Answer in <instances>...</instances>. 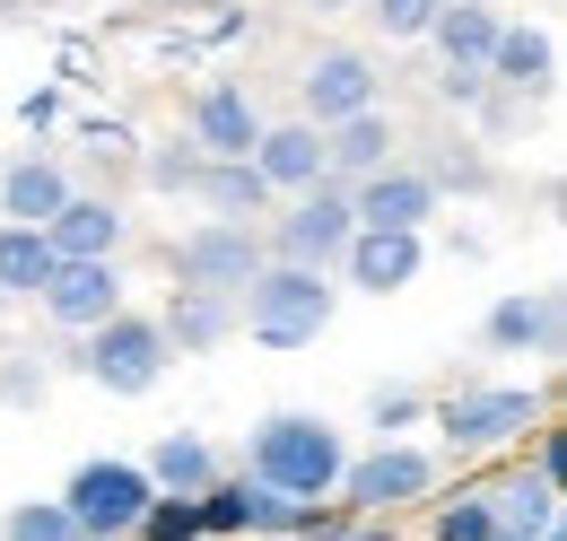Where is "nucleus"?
Segmentation results:
<instances>
[{
    "instance_id": "nucleus-8",
    "label": "nucleus",
    "mask_w": 567,
    "mask_h": 541,
    "mask_svg": "<svg viewBox=\"0 0 567 541\" xmlns=\"http://www.w3.org/2000/svg\"><path fill=\"white\" fill-rule=\"evenodd\" d=\"M297 123L306 132H341L350 114H375L384 105V70H375V53H358V44H315L306 53V70H297Z\"/></svg>"
},
{
    "instance_id": "nucleus-10",
    "label": "nucleus",
    "mask_w": 567,
    "mask_h": 541,
    "mask_svg": "<svg viewBox=\"0 0 567 541\" xmlns=\"http://www.w3.org/2000/svg\"><path fill=\"white\" fill-rule=\"evenodd\" d=\"M567 340V297L559 288H506L481 315V349L489 358H559Z\"/></svg>"
},
{
    "instance_id": "nucleus-35",
    "label": "nucleus",
    "mask_w": 567,
    "mask_h": 541,
    "mask_svg": "<svg viewBox=\"0 0 567 541\" xmlns=\"http://www.w3.org/2000/svg\"><path fill=\"white\" fill-rule=\"evenodd\" d=\"M315 9H341V0H315Z\"/></svg>"
},
{
    "instance_id": "nucleus-36",
    "label": "nucleus",
    "mask_w": 567,
    "mask_h": 541,
    "mask_svg": "<svg viewBox=\"0 0 567 541\" xmlns=\"http://www.w3.org/2000/svg\"><path fill=\"white\" fill-rule=\"evenodd\" d=\"M497 541H515V533H497Z\"/></svg>"
},
{
    "instance_id": "nucleus-24",
    "label": "nucleus",
    "mask_w": 567,
    "mask_h": 541,
    "mask_svg": "<svg viewBox=\"0 0 567 541\" xmlns=\"http://www.w3.org/2000/svg\"><path fill=\"white\" fill-rule=\"evenodd\" d=\"M141 472H148V489H157V498H202L227 463H218V446L202 437V428H166V437L141 455Z\"/></svg>"
},
{
    "instance_id": "nucleus-30",
    "label": "nucleus",
    "mask_w": 567,
    "mask_h": 541,
    "mask_svg": "<svg viewBox=\"0 0 567 541\" xmlns=\"http://www.w3.org/2000/svg\"><path fill=\"white\" fill-rule=\"evenodd\" d=\"M141 175H148V193H193V175H202V149L193 140H157L141 157Z\"/></svg>"
},
{
    "instance_id": "nucleus-3",
    "label": "nucleus",
    "mask_w": 567,
    "mask_h": 541,
    "mask_svg": "<svg viewBox=\"0 0 567 541\" xmlns=\"http://www.w3.org/2000/svg\"><path fill=\"white\" fill-rule=\"evenodd\" d=\"M341 315V279L332 270H288L262 263L245 288H236V333L262 340V349H315Z\"/></svg>"
},
{
    "instance_id": "nucleus-32",
    "label": "nucleus",
    "mask_w": 567,
    "mask_h": 541,
    "mask_svg": "<svg viewBox=\"0 0 567 541\" xmlns=\"http://www.w3.org/2000/svg\"><path fill=\"white\" fill-rule=\"evenodd\" d=\"M0 402H44V367H35V358H27V349H9V358H0Z\"/></svg>"
},
{
    "instance_id": "nucleus-14",
    "label": "nucleus",
    "mask_w": 567,
    "mask_h": 541,
    "mask_svg": "<svg viewBox=\"0 0 567 541\" xmlns=\"http://www.w3.org/2000/svg\"><path fill=\"white\" fill-rule=\"evenodd\" d=\"M427 270V236H375V227H358L350 254L332 263V279H341V297H402L411 279Z\"/></svg>"
},
{
    "instance_id": "nucleus-15",
    "label": "nucleus",
    "mask_w": 567,
    "mask_h": 541,
    "mask_svg": "<svg viewBox=\"0 0 567 541\" xmlns=\"http://www.w3.org/2000/svg\"><path fill=\"white\" fill-rule=\"evenodd\" d=\"M44 245H53V263H123L132 218H123V202H105V193H71L62 218L44 227Z\"/></svg>"
},
{
    "instance_id": "nucleus-29",
    "label": "nucleus",
    "mask_w": 567,
    "mask_h": 541,
    "mask_svg": "<svg viewBox=\"0 0 567 541\" xmlns=\"http://www.w3.org/2000/svg\"><path fill=\"white\" fill-rule=\"evenodd\" d=\"M0 541H79V524L62 516V498H18L0 516Z\"/></svg>"
},
{
    "instance_id": "nucleus-6",
    "label": "nucleus",
    "mask_w": 567,
    "mask_h": 541,
    "mask_svg": "<svg viewBox=\"0 0 567 541\" xmlns=\"http://www.w3.org/2000/svg\"><path fill=\"white\" fill-rule=\"evenodd\" d=\"M53 498H62V516L79 524V541H132V524L148 516L157 489H148V472L123 463V455H87Z\"/></svg>"
},
{
    "instance_id": "nucleus-21",
    "label": "nucleus",
    "mask_w": 567,
    "mask_h": 541,
    "mask_svg": "<svg viewBox=\"0 0 567 541\" xmlns=\"http://www.w3.org/2000/svg\"><path fill=\"white\" fill-rule=\"evenodd\" d=\"M393 149H402V132H393V114L375 105V114H350L341 132H323V184H367V175H384L393 166Z\"/></svg>"
},
{
    "instance_id": "nucleus-5",
    "label": "nucleus",
    "mask_w": 567,
    "mask_h": 541,
    "mask_svg": "<svg viewBox=\"0 0 567 541\" xmlns=\"http://www.w3.org/2000/svg\"><path fill=\"white\" fill-rule=\"evenodd\" d=\"M166 340H157V315H141V306H123V315H105L96 333L79 340V376L96 385V394H114V402H141V394H157L166 385Z\"/></svg>"
},
{
    "instance_id": "nucleus-13",
    "label": "nucleus",
    "mask_w": 567,
    "mask_h": 541,
    "mask_svg": "<svg viewBox=\"0 0 567 541\" xmlns=\"http://www.w3.org/2000/svg\"><path fill=\"white\" fill-rule=\"evenodd\" d=\"M481 79H489L506 105H542V96L559 88V35H550V27H515V18H506Z\"/></svg>"
},
{
    "instance_id": "nucleus-22",
    "label": "nucleus",
    "mask_w": 567,
    "mask_h": 541,
    "mask_svg": "<svg viewBox=\"0 0 567 541\" xmlns=\"http://www.w3.org/2000/svg\"><path fill=\"white\" fill-rule=\"evenodd\" d=\"M497 27H506V9H497V0H445V9L427 18L436 70H489V53H497Z\"/></svg>"
},
{
    "instance_id": "nucleus-31",
    "label": "nucleus",
    "mask_w": 567,
    "mask_h": 541,
    "mask_svg": "<svg viewBox=\"0 0 567 541\" xmlns=\"http://www.w3.org/2000/svg\"><path fill=\"white\" fill-rule=\"evenodd\" d=\"M132 541H202V516H193V498H148V516L132 524Z\"/></svg>"
},
{
    "instance_id": "nucleus-1",
    "label": "nucleus",
    "mask_w": 567,
    "mask_h": 541,
    "mask_svg": "<svg viewBox=\"0 0 567 541\" xmlns=\"http://www.w3.org/2000/svg\"><path fill=\"white\" fill-rule=\"evenodd\" d=\"M341 463H350V437H341L323 410H262V419L245 428V463H236V472L262 480L288 507H323V498L341 489Z\"/></svg>"
},
{
    "instance_id": "nucleus-20",
    "label": "nucleus",
    "mask_w": 567,
    "mask_h": 541,
    "mask_svg": "<svg viewBox=\"0 0 567 541\" xmlns=\"http://www.w3.org/2000/svg\"><path fill=\"white\" fill-rule=\"evenodd\" d=\"M71 202V175H62V157H9L0 166V227H53Z\"/></svg>"
},
{
    "instance_id": "nucleus-25",
    "label": "nucleus",
    "mask_w": 567,
    "mask_h": 541,
    "mask_svg": "<svg viewBox=\"0 0 567 541\" xmlns=\"http://www.w3.org/2000/svg\"><path fill=\"white\" fill-rule=\"evenodd\" d=\"M53 245H44V227H0V306L9 297H44V279H53Z\"/></svg>"
},
{
    "instance_id": "nucleus-17",
    "label": "nucleus",
    "mask_w": 567,
    "mask_h": 541,
    "mask_svg": "<svg viewBox=\"0 0 567 541\" xmlns=\"http://www.w3.org/2000/svg\"><path fill=\"white\" fill-rule=\"evenodd\" d=\"M481 498H489V516H497V533H515V541H542V533H559V489L542 472H524L515 455L497 463L489 480H481Z\"/></svg>"
},
{
    "instance_id": "nucleus-19",
    "label": "nucleus",
    "mask_w": 567,
    "mask_h": 541,
    "mask_svg": "<svg viewBox=\"0 0 567 541\" xmlns=\"http://www.w3.org/2000/svg\"><path fill=\"white\" fill-rule=\"evenodd\" d=\"M157 340H166V358H202V349H218V340H236V297L166 288V306H157Z\"/></svg>"
},
{
    "instance_id": "nucleus-16",
    "label": "nucleus",
    "mask_w": 567,
    "mask_h": 541,
    "mask_svg": "<svg viewBox=\"0 0 567 541\" xmlns=\"http://www.w3.org/2000/svg\"><path fill=\"white\" fill-rule=\"evenodd\" d=\"M193 149L202 157H254V140H262V105L236 88V79H210L202 96H193Z\"/></svg>"
},
{
    "instance_id": "nucleus-4",
    "label": "nucleus",
    "mask_w": 567,
    "mask_h": 541,
    "mask_svg": "<svg viewBox=\"0 0 567 541\" xmlns=\"http://www.w3.org/2000/svg\"><path fill=\"white\" fill-rule=\"evenodd\" d=\"M436 446H367V455H350L341 463V516H358V524H393L402 507H427L436 498Z\"/></svg>"
},
{
    "instance_id": "nucleus-34",
    "label": "nucleus",
    "mask_w": 567,
    "mask_h": 541,
    "mask_svg": "<svg viewBox=\"0 0 567 541\" xmlns=\"http://www.w3.org/2000/svg\"><path fill=\"white\" fill-rule=\"evenodd\" d=\"M350 541H402L393 524H350Z\"/></svg>"
},
{
    "instance_id": "nucleus-23",
    "label": "nucleus",
    "mask_w": 567,
    "mask_h": 541,
    "mask_svg": "<svg viewBox=\"0 0 567 541\" xmlns=\"http://www.w3.org/2000/svg\"><path fill=\"white\" fill-rule=\"evenodd\" d=\"M193 202L210 210L218 227H262V218L280 210V202H271V184H262L245 157H202V175H193Z\"/></svg>"
},
{
    "instance_id": "nucleus-2",
    "label": "nucleus",
    "mask_w": 567,
    "mask_h": 541,
    "mask_svg": "<svg viewBox=\"0 0 567 541\" xmlns=\"http://www.w3.org/2000/svg\"><path fill=\"white\" fill-rule=\"evenodd\" d=\"M427 428L454 463H506L550 428V394L542 385H454L445 402H427Z\"/></svg>"
},
{
    "instance_id": "nucleus-26",
    "label": "nucleus",
    "mask_w": 567,
    "mask_h": 541,
    "mask_svg": "<svg viewBox=\"0 0 567 541\" xmlns=\"http://www.w3.org/2000/svg\"><path fill=\"white\" fill-rule=\"evenodd\" d=\"M427 541H497V516L481 498V480L454 489V498H427Z\"/></svg>"
},
{
    "instance_id": "nucleus-27",
    "label": "nucleus",
    "mask_w": 567,
    "mask_h": 541,
    "mask_svg": "<svg viewBox=\"0 0 567 541\" xmlns=\"http://www.w3.org/2000/svg\"><path fill=\"white\" fill-rule=\"evenodd\" d=\"M367 428H375V446H411V428H427V394L420 385H375L367 394Z\"/></svg>"
},
{
    "instance_id": "nucleus-12",
    "label": "nucleus",
    "mask_w": 567,
    "mask_h": 541,
    "mask_svg": "<svg viewBox=\"0 0 567 541\" xmlns=\"http://www.w3.org/2000/svg\"><path fill=\"white\" fill-rule=\"evenodd\" d=\"M44 315H53V333H96L105 315H123L132 297H123V263H62L53 279H44V297H35Z\"/></svg>"
},
{
    "instance_id": "nucleus-33",
    "label": "nucleus",
    "mask_w": 567,
    "mask_h": 541,
    "mask_svg": "<svg viewBox=\"0 0 567 541\" xmlns=\"http://www.w3.org/2000/svg\"><path fill=\"white\" fill-rule=\"evenodd\" d=\"M436 96H445V105H481L489 79H481V70H436Z\"/></svg>"
},
{
    "instance_id": "nucleus-9",
    "label": "nucleus",
    "mask_w": 567,
    "mask_h": 541,
    "mask_svg": "<svg viewBox=\"0 0 567 541\" xmlns=\"http://www.w3.org/2000/svg\"><path fill=\"white\" fill-rule=\"evenodd\" d=\"M262 263H271V254H262V227H218V218H202V227L166 236V279H175V288L236 297V288H245Z\"/></svg>"
},
{
    "instance_id": "nucleus-11",
    "label": "nucleus",
    "mask_w": 567,
    "mask_h": 541,
    "mask_svg": "<svg viewBox=\"0 0 567 541\" xmlns=\"http://www.w3.org/2000/svg\"><path fill=\"white\" fill-rule=\"evenodd\" d=\"M436 175L427 166H384V175H367V184H350V218L358 227H375V236H427V218H436Z\"/></svg>"
},
{
    "instance_id": "nucleus-18",
    "label": "nucleus",
    "mask_w": 567,
    "mask_h": 541,
    "mask_svg": "<svg viewBox=\"0 0 567 541\" xmlns=\"http://www.w3.org/2000/svg\"><path fill=\"white\" fill-rule=\"evenodd\" d=\"M245 166L271 184V202H297V193L323 184V132H306V123H262V140H254Z\"/></svg>"
},
{
    "instance_id": "nucleus-7",
    "label": "nucleus",
    "mask_w": 567,
    "mask_h": 541,
    "mask_svg": "<svg viewBox=\"0 0 567 541\" xmlns=\"http://www.w3.org/2000/svg\"><path fill=\"white\" fill-rule=\"evenodd\" d=\"M350 236H358V218L341 184H315V193H297V202H280L262 218V254L288 270H332L350 254Z\"/></svg>"
},
{
    "instance_id": "nucleus-28",
    "label": "nucleus",
    "mask_w": 567,
    "mask_h": 541,
    "mask_svg": "<svg viewBox=\"0 0 567 541\" xmlns=\"http://www.w3.org/2000/svg\"><path fill=\"white\" fill-rule=\"evenodd\" d=\"M445 0H358V18L384 35V44H427V18H436Z\"/></svg>"
}]
</instances>
